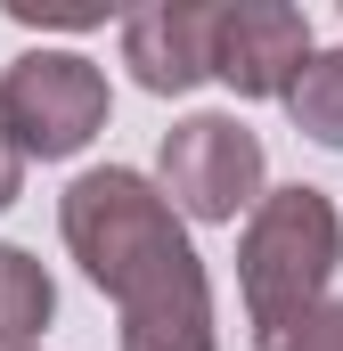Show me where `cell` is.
<instances>
[{"label":"cell","instance_id":"7a4b0ae2","mask_svg":"<svg viewBox=\"0 0 343 351\" xmlns=\"http://www.w3.org/2000/svg\"><path fill=\"white\" fill-rule=\"evenodd\" d=\"M343 262V221L319 188H270L237 237V286H246V311L254 327L270 319H294L311 302H327Z\"/></svg>","mask_w":343,"mask_h":351},{"label":"cell","instance_id":"52a82bcc","mask_svg":"<svg viewBox=\"0 0 343 351\" xmlns=\"http://www.w3.org/2000/svg\"><path fill=\"white\" fill-rule=\"evenodd\" d=\"M49 311H58L49 269L33 262L25 245H0V351H33L41 327H49Z\"/></svg>","mask_w":343,"mask_h":351},{"label":"cell","instance_id":"3957f363","mask_svg":"<svg viewBox=\"0 0 343 351\" xmlns=\"http://www.w3.org/2000/svg\"><path fill=\"white\" fill-rule=\"evenodd\" d=\"M0 123L25 147V164H58L82 156L90 139L106 131V74L90 66L82 49H25L0 74Z\"/></svg>","mask_w":343,"mask_h":351},{"label":"cell","instance_id":"277c9868","mask_svg":"<svg viewBox=\"0 0 343 351\" xmlns=\"http://www.w3.org/2000/svg\"><path fill=\"white\" fill-rule=\"evenodd\" d=\"M156 188L172 196V213L188 221H254L261 204V139L237 114H188L164 131V156H156Z\"/></svg>","mask_w":343,"mask_h":351},{"label":"cell","instance_id":"5b68a950","mask_svg":"<svg viewBox=\"0 0 343 351\" xmlns=\"http://www.w3.org/2000/svg\"><path fill=\"white\" fill-rule=\"evenodd\" d=\"M311 66V16L286 0H229L213 33V82L237 98H286L294 74Z\"/></svg>","mask_w":343,"mask_h":351},{"label":"cell","instance_id":"8992f818","mask_svg":"<svg viewBox=\"0 0 343 351\" xmlns=\"http://www.w3.org/2000/svg\"><path fill=\"white\" fill-rule=\"evenodd\" d=\"M213 33H221V8L213 0H164V8H139L123 16V66L139 74V90L180 98L213 74Z\"/></svg>","mask_w":343,"mask_h":351},{"label":"cell","instance_id":"6da1fadb","mask_svg":"<svg viewBox=\"0 0 343 351\" xmlns=\"http://www.w3.org/2000/svg\"><path fill=\"white\" fill-rule=\"evenodd\" d=\"M58 229L98 294L123 311V351H221L213 343V278L196 262L180 213L156 180L123 172H82L58 196Z\"/></svg>","mask_w":343,"mask_h":351},{"label":"cell","instance_id":"ba28073f","mask_svg":"<svg viewBox=\"0 0 343 351\" xmlns=\"http://www.w3.org/2000/svg\"><path fill=\"white\" fill-rule=\"evenodd\" d=\"M286 114H294L303 139L343 147V49H311V66H303L294 90H286Z\"/></svg>","mask_w":343,"mask_h":351},{"label":"cell","instance_id":"9c48e42d","mask_svg":"<svg viewBox=\"0 0 343 351\" xmlns=\"http://www.w3.org/2000/svg\"><path fill=\"white\" fill-rule=\"evenodd\" d=\"M254 351H343V302H311V311H294V319H270L254 327Z\"/></svg>","mask_w":343,"mask_h":351},{"label":"cell","instance_id":"30bf717a","mask_svg":"<svg viewBox=\"0 0 343 351\" xmlns=\"http://www.w3.org/2000/svg\"><path fill=\"white\" fill-rule=\"evenodd\" d=\"M16 188H25V147L8 139V123H0V213L16 204Z\"/></svg>","mask_w":343,"mask_h":351}]
</instances>
